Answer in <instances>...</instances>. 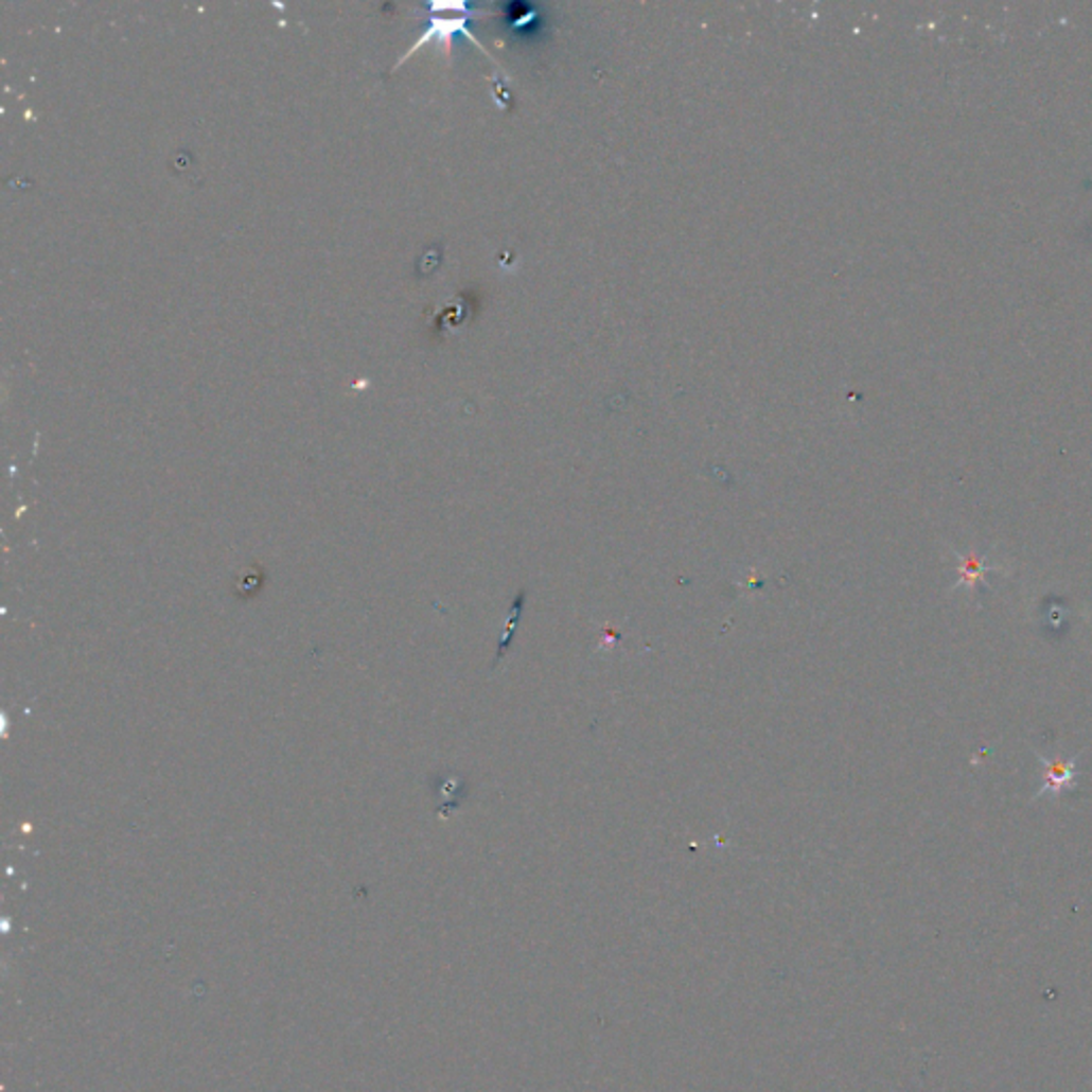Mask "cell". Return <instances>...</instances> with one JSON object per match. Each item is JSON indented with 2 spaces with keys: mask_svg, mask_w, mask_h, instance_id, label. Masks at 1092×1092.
I'll return each instance as SVG.
<instances>
[{
  "mask_svg": "<svg viewBox=\"0 0 1092 1092\" xmlns=\"http://www.w3.org/2000/svg\"><path fill=\"white\" fill-rule=\"evenodd\" d=\"M1035 758L1041 767V777H1043V783L1039 786V790L1035 792L1033 800H1039V798H1054L1058 800L1062 794H1069L1075 790L1077 786V777H1079V769H1077V758H1062V756H1054V758H1045L1043 754H1039L1035 750Z\"/></svg>",
  "mask_w": 1092,
  "mask_h": 1092,
  "instance_id": "6da1fadb",
  "label": "cell"
},
{
  "mask_svg": "<svg viewBox=\"0 0 1092 1092\" xmlns=\"http://www.w3.org/2000/svg\"><path fill=\"white\" fill-rule=\"evenodd\" d=\"M265 579H267L265 570L261 566H257V564L252 568H248V570H242L237 575V581H235V596L240 600L254 598L263 589Z\"/></svg>",
  "mask_w": 1092,
  "mask_h": 1092,
  "instance_id": "277c9868",
  "label": "cell"
},
{
  "mask_svg": "<svg viewBox=\"0 0 1092 1092\" xmlns=\"http://www.w3.org/2000/svg\"><path fill=\"white\" fill-rule=\"evenodd\" d=\"M431 790H434V796L440 798V805H438L440 815H448L451 811H455L461 805L463 792H465L463 781L457 777H436L431 783Z\"/></svg>",
  "mask_w": 1092,
  "mask_h": 1092,
  "instance_id": "3957f363",
  "label": "cell"
},
{
  "mask_svg": "<svg viewBox=\"0 0 1092 1092\" xmlns=\"http://www.w3.org/2000/svg\"><path fill=\"white\" fill-rule=\"evenodd\" d=\"M952 560L956 564L958 579L954 581L950 592H967L969 596H973L977 592V587H988L990 573H1001L1005 568L1001 564H992L988 558L980 556L975 549H971L967 553L952 549Z\"/></svg>",
  "mask_w": 1092,
  "mask_h": 1092,
  "instance_id": "7a4b0ae2",
  "label": "cell"
}]
</instances>
